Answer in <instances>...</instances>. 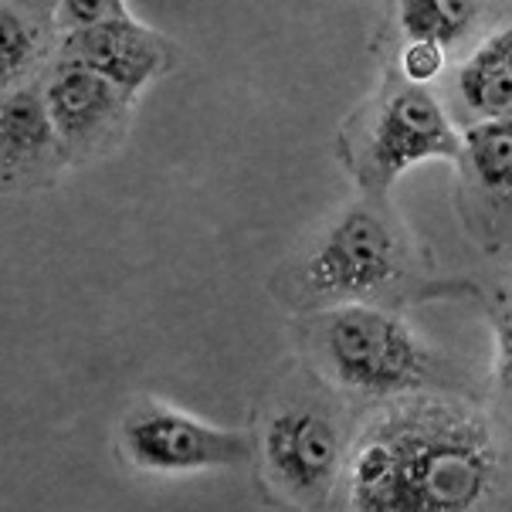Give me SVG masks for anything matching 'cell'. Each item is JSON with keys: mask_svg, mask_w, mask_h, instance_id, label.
<instances>
[{"mask_svg": "<svg viewBox=\"0 0 512 512\" xmlns=\"http://www.w3.org/2000/svg\"><path fill=\"white\" fill-rule=\"evenodd\" d=\"M340 489L360 512L492 509L509 489L506 448L475 407L411 394L353 435Z\"/></svg>", "mask_w": 512, "mask_h": 512, "instance_id": "cell-1", "label": "cell"}, {"mask_svg": "<svg viewBox=\"0 0 512 512\" xmlns=\"http://www.w3.org/2000/svg\"><path fill=\"white\" fill-rule=\"evenodd\" d=\"M418 292H428L418 245L387 197L373 194L346 204L285 272V295L299 312L387 306Z\"/></svg>", "mask_w": 512, "mask_h": 512, "instance_id": "cell-2", "label": "cell"}, {"mask_svg": "<svg viewBox=\"0 0 512 512\" xmlns=\"http://www.w3.org/2000/svg\"><path fill=\"white\" fill-rule=\"evenodd\" d=\"M309 316L306 346L312 370L340 397L390 404L411 394H445L458 387L445 353L387 306L346 302Z\"/></svg>", "mask_w": 512, "mask_h": 512, "instance_id": "cell-3", "label": "cell"}, {"mask_svg": "<svg viewBox=\"0 0 512 512\" xmlns=\"http://www.w3.org/2000/svg\"><path fill=\"white\" fill-rule=\"evenodd\" d=\"M350 441L353 431L340 394L316 370H299V377L275 390L251 435L265 485L282 502L302 509L333 499Z\"/></svg>", "mask_w": 512, "mask_h": 512, "instance_id": "cell-4", "label": "cell"}, {"mask_svg": "<svg viewBox=\"0 0 512 512\" xmlns=\"http://www.w3.org/2000/svg\"><path fill=\"white\" fill-rule=\"evenodd\" d=\"M462 133L448 106L428 85H414L397 75H387L380 92L353 112L340 136L343 167L357 180L363 194L387 197L390 184L404 170L428 160H458Z\"/></svg>", "mask_w": 512, "mask_h": 512, "instance_id": "cell-5", "label": "cell"}, {"mask_svg": "<svg viewBox=\"0 0 512 512\" xmlns=\"http://www.w3.org/2000/svg\"><path fill=\"white\" fill-rule=\"evenodd\" d=\"M116 448L129 468L163 475V479L234 472L255 462V445L245 431L218 428L160 401H140L129 407L119 418Z\"/></svg>", "mask_w": 512, "mask_h": 512, "instance_id": "cell-6", "label": "cell"}, {"mask_svg": "<svg viewBox=\"0 0 512 512\" xmlns=\"http://www.w3.org/2000/svg\"><path fill=\"white\" fill-rule=\"evenodd\" d=\"M41 92H45V106L68 170L109 160L133 129V95L82 65L51 58V65L41 72Z\"/></svg>", "mask_w": 512, "mask_h": 512, "instance_id": "cell-7", "label": "cell"}, {"mask_svg": "<svg viewBox=\"0 0 512 512\" xmlns=\"http://www.w3.org/2000/svg\"><path fill=\"white\" fill-rule=\"evenodd\" d=\"M55 62L89 68L136 99L146 85L177 68L180 48L133 14H119L58 34Z\"/></svg>", "mask_w": 512, "mask_h": 512, "instance_id": "cell-8", "label": "cell"}, {"mask_svg": "<svg viewBox=\"0 0 512 512\" xmlns=\"http://www.w3.org/2000/svg\"><path fill=\"white\" fill-rule=\"evenodd\" d=\"M65 170L41 78L0 92V194H38L55 187Z\"/></svg>", "mask_w": 512, "mask_h": 512, "instance_id": "cell-9", "label": "cell"}, {"mask_svg": "<svg viewBox=\"0 0 512 512\" xmlns=\"http://www.w3.org/2000/svg\"><path fill=\"white\" fill-rule=\"evenodd\" d=\"M462 150L455 167L462 173V204L472 228H482L489 245H502L509 228L512 194V116L462 126Z\"/></svg>", "mask_w": 512, "mask_h": 512, "instance_id": "cell-10", "label": "cell"}, {"mask_svg": "<svg viewBox=\"0 0 512 512\" xmlns=\"http://www.w3.org/2000/svg\"><path fill=\"white\" fill-rule=\"evenodd\" d=\"M451 119L462 126L485 123V119L512 116V34L496 28L482 34L472 51L462 58L448 82V99H441Z\"/></svg>", "mask_w": 512, "mask_h": 512, "instance_id": "cell-11", "label": "cell"}, {"mask_svg": "<svg viewBox=\"0 0 512 512\" xmlns=\"http://www.w3.org/2000/svg\"><path fill=\"white\" fill-rule=\"evenodd\" d=\"M55 45V24L38 17L21 0H0V92L41 78L55 58Z\"/></svg>", "mask_w": 512, "mask_h": 512, "instance_id": "cell-12", "label": "cell"}, {"mask_svg": "<svg viewBox=\"0 0 512 512\" xmlns=\"http://www.w3.org/2000/svg\"><path fill=\"white\" fill-rule=\"evenodd\" d=\"M485 0H397V28L404 41H424L445 55L482 38Z\"/></svg>", "mask_w": 512, "mask_h": 512, "instance_id": "cell-13", "label": "cell"}, {"mask_svg": "<svg viewBox=\"0 0 512 512\" xmlns=\"http://www.w3.org/2000/svg\"><path fill=\"white\" fill-rule=\"evenodd\" d=\"M448 65V55L435 45H424V41H404L401 55H397V75L407 78L414 85H431L441 78Z\"/></svg>", "mask_w": 512, "mask_h": 512, "instance_id": "cell-14", "label": "cell"}, {"mask_svg": "<svg viewBox=\"0 0 512 512\" xmlns=\"http://www.w3.org/2000/svg\"><path fill=\"white\" fill-rule=\"evenodd\" d=\"M129 14L126 0H62L55 14V31L65 34L72 28H82V24L102 21V17H119Z\"/></svg>", "mask_w": 512, "mask_h": 512, "instance_id": "cell-15", "label": "cell"}, {"mask_svg": "<svg viewBox=\"0 0 512 512\" xmlns=\"http://www.w3.org/2000/svg\"><path fill=\"white\" fill-rule=\"evenodd\" d=\"M24 7H31L38 17H45V21L55 24V14H58V7H62V0H21Z\"/></svg>", "mask_w": 512, "mask_h": 512, "instance_id": "cell-16", "label": "cell"}]
</instances>
